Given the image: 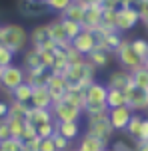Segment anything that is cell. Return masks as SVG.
I'll list each match as a JSON object with an SVG mask.
<instances>
[{
  "mask_svg": "<svg viewBox=\"0 0 148 151\" xmlns=\"http://www.w3.org/2000/svg\"><path fill=\"white\" fill-rule=\"evenodd\" d=\"M2 44L6 46L12 54H22L28 46H30V38H28V30L22 24L16 22H6L2 24Z\"/></svg>",
  "mask_w": 148,
  "mask_h": 151,
  "instance_id": "obj_1",
  "label": "cell"
},
{
  "mask_svg": "<svg viewBox=\"0 0 148 151\" xmlns=\"http://www.w3.org/2000/svg\"><path fill=\"white\" fill-rule=\"evenodd\" d=\"M114 60L118 62V68L126 70V72H134V70L142 68V66L146 64L138 54L134 52L132 42H130L128 36H124V40L120 42V46L114 50Z\"/></svg>",
  "mask_w": 148,
  "mask_h": 151,
  "instance_id": "obj_2",
  "label": "cell"
},
{
  "mask_svg": "<svg viewBox=\"0 0 148 151\" xmlns=\"http://www.w3.org/2000/svg\"><path fill=\"white\" fill-rule=\"evenodd\" d=\"M24 68L22 66H18V64H10L6 68H2V74H0V90L6 91L8 98H10V93L18 88V86H22L24 83Z\"/></svg>",
  "mask_w": 148,
  "mask_h": 151,
  "instance_id": "obj_3",
  "label": "cell"
},
{
  "mask_svg": "<svg viewBox=\"0 0 148 151\" xmlns=\"http://www.w3.org/2000/svg\"><path fill=\"white\" fill-rule=\"evenodd\" d=\"M52 115H54V121H82L84 119V109L66 101V99H60V101H54Z\"/></svg>",
  "mask_w": 148,
  "mask_h": 151,
  "instance_id": "obj_4",
  "label": "cell"
},
{
  "mask_svg": "<svg viewBox=\"0 0 148 151\" xmlns=\"http://www.w3.org/2000/svg\"><path fill=\"white\" fill-rule=\"evenodd\" d=\"M140 24V14L136 6H122L116 10V30L122 34H128L130 30H134Z\"/></svg>",
  "mask_w": 148,
  "mask_h": 151,
  "instance_id": "obj_5",
  "label": "cell"
},
{
  "mask_svg": "<svg viewBox=\"0 0 148 151\" xmlns=\"http://www.w3.org/2000/svg\"><path fill=\"white\" fill-rule=\"evenodd\" d=\"M106 96H108V86L106 82H92L86 88V107H106Z\"/></svg>",
  "mask_w": 148,
  "mask_h": 151,
  "instance_id": "obj_6",
  "label": "cell"
},
{
  "mask_svg": "<svg viewBox=\"0 0 148 151\" xmlns=\"http://www.w3.org/2000/svg\"><path fill=\"white\" fill-rule=\"evenodd\" d=\"M132 115H134V111L128 106H120V107L108 109V121H110V125H112V129L116 133H124V129L128 127Z\"/></svg>",
  "mask_w": 148,
  "mask_h": 151,
  "instance_id": "obj_7",
  "label": "cell"
},
{
  "mask_svg": "<svg viewBox=\"0 0 148 151\" xmlns=\"http://www.w3.org/2000/svg\"><path fill=\"white\" fill-rule=\"evenodd\" d=\"M28 38H30V46L36 48V50H56V44L50 40L46 22L44 24H36V26L28 32Z\"/></svg>",
  "mask_w": 148,
  "mask_h": 151,
  "instance_id": "obj_8",
  "label": "cell"
},
{
  "mask_svg": "<svg viewBox=\"0 0 148 151\" xmlns=\"http://www.w3.org/2000/svg\"><path fill=\"white\" fill-rule=\"evenodd\" d=\"M86 133L102 139L104 143H110V141L114 139V135H116V131L112 129V125H110V121H108V115H106V117H100V119H96V121L86 123Z\"/></svg>",
  "mask_w": 148,
  "mask_h": 151,
  "instance_id": "obj_9",
  "label": "cell"
},
{
  "mask_svg": "<svg viewBox=\"0 0 148 151\" xmlns=\"http://www.w3.org/2000/svg\"><path fill=\"white\" fill-rule=\"evenodd\" d=\"M96 34V40H98V46L104 48V50H108V52L114 54L120 42L124 40V34L118 30H110V28H98V30L94 32Z\"/></svg>",
  "mask_w": 148,
  "mask_h": 151,
  "instance_id": "obj_10",
  "label": "cell"
},
{
  "mask_svg": "<svg viewBox=\"0 0 148 151\" xmlns=\"http://www.w3.org/2000/svg\"><path fill=\"white\" fill-rule=\"evenodd\" d=\"M124 93H126V106L130 107L134 113H142L148 109V91L146 90L130 86Z\"/></svg>",
  "mask_w": 148,
  "mask_h": 151,
  "instance_id": "obj_11",
  "label": "cell"
},
{
  "mask_svg": "<svg viewBox=\"0 0 148 151\" xmlns=\"http://www.w3.org/2000/svg\"><path fill=\"white\" fill-rule=\"evenodd\" d=\"M70 44H72V48H74L76 52H80L82 56H88V54L98 46V40H96V34H94L92 30H86L84 28Z\"/></svg>",
  "mask_w": 148,
  "mask_h": 151,
  "instance_id": "obj_12",
  "label": "cell"
},
{
  "mask_svg": "<svg viewBox=\"0 0 148 151\" xmlns=\"http://www.w3.org/2000/svg\"><path fill=\"white\" fill-rule=\"evenodd\" d=\"M106 86L110 90H122L126 91L130 86H132V72H126L122 68H116L112 70L106 78Z\"/></svg>",
  "mask_w": 148,
  "mask_h": 151,
  "instance_id": "obj_13",
  "label": "cell"
},
{
  "mask_svg": "<svg viewBox=\"0 0 148 151\" xmlns=\"http://www.w3.org/2000/svg\"><path fill=\"white\" fill-rule=\"evenodd\" d=\"M46 88H48V91H50L52 99H54V101H60V99H64L66 91H68V88H70V83L66 82L64 74H52V72H50Z\"/></svg>",
  "mask_w": 148,
  "mask_h": 151,
  "instance_id": "obj_14",
  "label": "cell"
},
{
  "mask_svg": "<svg viewBox=\"0 0 148 151\" xmlns=\"http://www.w3.org/2000/svg\"><path fill=\"white\" fill-rule=\"evenodd\" d=\"M46 28H48V34H50V40H52L56 46L70 44V40H68L66 32H64L62 18H60V16H54L52 20H48V22H46Z\"/></svg>",
  "mask_w": 148,
  "mask_h": 151,
  "instance_id": "obj_15",
  "label": "cell"
},
{
  "mask_svg": "<svg viewBox=\"0 0 148 151\" xmlns=\"http://www.w3.org/2000/svg\"><path fill=\"white\" fill-rule=\"evenodd\" d=\"M54 106V99L50 96L46 86H38L32 90V99H30V107H36V109H52Z\"/></svg>",
  "mask_w": 148,
  "mask_h": 151,
  "instance_id": "obj_16",
  "label": "cell"
},
{
  "mask_svg": "<svg viewBox=\"0 0 148 151\" xmlns=\"http://www.w3.org/2000/svg\"><path fill=\"white\" fill-rule=\"evenodd\" d=\"M56 133L76 143L82 135V123L80 121H56Z\"/></svg>",
  "mask_w": 148,
  "mask_h": 151,
  "instance_id": "obj_17",
  "label": "cell"
},
{
  "mask_svg": "<svg viewBox=\"0 0 148 151\" xmlns=\"http://www.w3.org/2000/svg\"><path fill=\"white\" fill-rule=\"evenodd\" d=\"M86 60L100 72V70H104V68H108V66H110V62L114 60V54L108 52V50H104V48H100V46H96L92 52L86 56Z\"/></svg>",
  "mask_w": 148,
  "mask_h": 151,
  "instance_id": "obj_18",
  "label": "cell"
},
{
  "mask_svg": "<svg viewBox=\"0 0 148 151\" xmlns=\"http://www.w3.org/2000/svg\"><path fill=\"white\" fill-rule=\"evenodd\" d=\"M102 14H104L102 6H86L82 26H84L86 30L96 32V30H98V28L102 26Z\"/></svg>",
  "mask_w": 148,
  "mask_h": 151,
  "instance_id": "obj_19",
  "label": "cell"
},
{
  "mask_svg": "<svg viewBox=\"0 0 148 151\" xmlns=\"http://www.w3.org/2000/svg\"><path fill=\"white\" fill-rule=\"evenodd\" d=\"M24 82L30 83L32 88H38V86H46L48 78H50V70L44 68V66H38V68L32 70H24Z\"/></svg>",
  "mask_w": 148,
  "mask_h": 151,
  "instance_id": "obj_20",
  "label": "cell"
},
{
  "mask_svg": "<svg viewBox=\"0 0 148 151\" xmlns=\"http://www.w3.org/2000/svg\"><path fill=\"white\" fill-rule=\"evenodd\" d=\"M76 147L82 151H106L108 149V143H104L102 139H98V137H94V135L84 131L80 135V139L76 141Z\"/></svg>",
  "mask_w": 148,
  "mask_h": 151,
  "instance_id": "obj_21",
  "label": "cell"
},
{
  "mask_svg": "<svg viewBox=\"0 0 148 151\" xmlns=\"http://www.w3.org/2000/svg\"><path fill=\"white\" fill-rule=\"evenodd\" d=\"M26 121L34 125V127H38L42 123H46V121H54V115H52V109H36V107H30V111L26 115Z\"/></svg>",
  "mask_w": 148,
  "mask_h": 151,
  "instance_id": "obj_22",
  "label": "cell"
},
{
  "mask_svg": "<svg viewBox=\"0 0 148 151\" xmlns=\"http://www.w3.org/2000/svg\"><path fill=\"white\" fill-rule=\"evenodd\" d=\"M142 121H144V115L142 113H134L130 123H128V127L124 129V135L128 137V141H138V137H140V129H142Z\"/></svg>",
  "mask_w": 148,
  "mask_h": 151,
  "instance_id": "obj_23",
  "label": "cell"
},
{
  "mask_svg": "<svg viewBox=\"0 0 148 151\" xmlns=\"http://www.w3.org/2000/svg\"><path fill=\"white\" fill-rule=\"evenodd\" d=\"M64 99L84 109V106H86V88H80V86H70V88H68V91H66V96H64Z\"/></svg>",
  "mask_w": 148,
  "mask_h": 151,
  "instance_id": "obj_24",
  "label": "cell"
},
{
  "mask_svg": "<svg viewBox=\"0 0 148 151\" xmlns=\"http://www.w3.org/2000/svg\"><path fill=\"white\" fill-rule=\"evenodd\" d=\"M24 70H32V68H38V66H42V62H40V54L36 48H32V46H28L26 50L22 52V64H20Z\"/></svg>",
  "mask_w": 148,
  "mask_h": 151,
  "instance_id": "obj_25",
  "label": "cell"
},
{
  "mask_svg": "<svg viewBox=\"0 0 148 151\" xmlns=\"http://www.w3.org/2000/svg\"><path fill=\"white\" fill-rule=\"evenodd\" d=\"M32 88L30 83H26L24 82L22 86H18L12 93H10V99H14V101H20V104H30V99H32Z\"/></svg>",
  "mask_w": 148,
  "mask_h": 151,
  "instance_id": "obj_26",
  "label": "cell"
},
{
  "mask_svg": "<svg viewBox=\"0 0 148 151\" xmlns=\"http://www.w3.org/2000/svg\"><path fill=\"white\" fill-rule=\"evenodd\" d=\"M84 10L86 8L82 6V4H78L76 0L70 4V8H66L64 10V14L62 18H66V20H72V22H78V24H82V20H84Z\"/></svg>",
  "mask_w": 148,
  "mask_h": 151,
  "instance_id": "obj_27",
  "label": "cell"
},
{
  "mask_svg": "<svg viewBox=\"0 0 148 151\" xmlns=\"http://www.w3.org/2000/svg\"><path fill=\"white\" fill-rule=\"evenodd\" d=\"M44 12H46L44 6L32 4V2H28V0H22V4H20V14L26 16V18H40Z\"/></svg>",
  "mask_w": 148,
  "mask_h": 151,
  "instance_id": "obj_28",
  "label": "cell"
},
{
  "mask_svg": "<svg viewBox=\"0 0 148 151\" xmlns=\"http://www.w3.org/2000/svg\"><path fill=\"white\" fill-rule=\"evenodd\" d=\"M120 106H126V93L122 90H110V88H108L106 107L112 109V107H120Z\"/></svg>",
  "mask_w": 148,
  "mask_h": 151,
  "instance_id": "obj_29",
  "label": "cell"
},
{
  "mask_svg": "<svg viewBox=\"0 0 148 151\" xmlns=\"http://www.w3.org/2000/svg\"><path fill=\"white\" fill-rule=\"evenodd\" d=\"M74 0H46L44 2V8H46V12H52L56 16H62L64 10L66 8H70V4Z\"/></svg>",
  "mask_w": 148,
  "mask_h": 151,
  "instance_id": "obj_30",
  "label": "cell"
},
{
  "mask_svg": "<svg viewBox=\"0 0 148 151\" xmlns=\"http://www.w3.org/2000/svg\"><path fill=\"white\" fill-rule=\"evenodd\" d=\"M30 111V104H20L10 99V109H8V117H18V119H26V115Z\"/></svg>",
  "mask_w": 148,
  "mask_h": 151,
  "instance_id": "obj_31",
  "label": "cell"
},
{
  "mask_svg": "<svg viewBox=\"0 0 148 151\" xmlns=\"http://www.w3.org/2000/svg\"><path fill=\"white\" fill-rule=\"evenodd\" d=\"M132 86H134V88H140V90H146L148 91V70L144 68V66L132 72Z\"/></svg>",
  "mask_w": 148,
  "mask_h": 151,
  "instance_id": "obj_32",
  "label": "cell"
},
{
  "mask_svg": "<svg viewBox=\"0 0 148 151\" xmlns=\"http://www.w3.org/2000/svg\"><path fill=\"white\" fill-rule=\"evenodd\" d=\"M8 121V127H10V133L16 139H22L24 127H26V119H18V117H6Z\"/></svg>",
  "mask_w": 148,
  "mask_h": 151,
  "instance_id": "obj_33",
  "label": "cell"
},
{
  "mask_svg": "<svg viewBox=\"0 0 148 151\" xmlns=\"http://www.w3.org/2000/svg\"><path fill=\"white\" fill-rule=\"evenodd\" d=\"M62 18V16H60ZM62 26H64V32H66V36H68V40H74V38L80 34V32L84 30V26L78 22H72V20H66V18H62Z\"/></svg>",
  "mask_w": 148,
  "mask_h": 151,
  "instance_id": "obj_34",
  "label": "cell"
},
{
  "mask_svg": "<svg viewBox=\"0 0 148 151\" xmlns=\"http://www.w3.org/2000/svg\"><path fill=\"white\" fill-rule=\"evenodd\" d=\"M130 42H132V48H134V52L140 56L144 62H148V40L146 38H130Z\"/></svg>",
  "mask_w": 148,
  "mask_h": 151,
  "instance_id": "obj_35",
  "label": "cell"
},
{
  "mask_svg": "<svg viewBox=\"0 0 148 151\" xmlns=\"http://www.w3.org/2000/svg\"><path fill=\"white\" fill-rule=\"evenodd\" d=\"M24 141L22 139H16V137H10L6 141H0V151H22Z\"/></svg>",
  "mask_w": 148,
  "mask_h": 151,
  "instance_id": "obj_36",
  "label": "cell"
},
{
  "mask_svg": "<svg viewBox=\"0 0 148 151\" xmlns=\"http://www.w3.org/2000/svg\"><path fill=\"white\" fill-rule=\"evenodd\" d=\"M36 133H38L40 139H44V137H52L56 133V121H46V123H42L36 127Z\"/></svg>",
  "mask_w": 148,
  "mask_h": 151,
  "instance_id": "obj_37",
  "label": "cell"
},
{
  "mask_svg": "<svg viewBox=\"0 0 148 151\" xmlns=\"http://www.w3.org/2000/svg\"><path fill=\"white\" fill-rule=\"evenodd\" d=\"M100 28L116 30V10H104V14H102V26H100Z\"/></svg>",
  "mask_w": 148,
  "mask_h": 151,
  "instance_id": "obj_38",
  "label": "cell"
},
{
  "mask_svg": "<svg viewBox=\"0 0 148 151\" xmlns=\"http://www.w3.org/2000/svg\"><path fill=\"white\" fill-rule=\"evenodd\" d=\"M16 54H12L4 44H0V68H6L10 64H14Z\"/></svg>",
  "mask_w": 148,
  "mask_h": 151,
  "instance_id": "obj_39",
  "label": "cell"
},
{
  "mask_svg": "<svg viewBox=\"0 0 148 151\" xmlns=\"http://www.w3.org/2000/svg\"><path fill=\"white\" fill-rule=\"evenodd\" d=\"M52 139H54L56 151H70L72 147H74V143H72L70 139H66V137L58 135V133H54V135H52Z\"/></svg>",
  "mask_w": 148,
  "mask_h": 151,
  "instance_id": "obj_40",
  "label": "cell"
},
{
  "mask_svg": "<svg viewBox=\"0 0 148 151\" xmlns=\"http://www.w3.org/2000/svg\"><path fill=\"white\" fill-rule=\"evenodd\" d=\"M32 139H38V133H36V127L26 121V127H24V133H22V141L28 143V141H32Z\"/></svg>",
  "mask_w": 148,
  "mask_h": 151,
  "instance_id": "obj_41",
  "label": "cell"
},
{
  "mask_svg": "<svg viewBox=\"0 0 148 151\" xmlns=\"http://www.w3.org/2000/svg\"><path fill=\"white\" fill-rule=\"evenodd\" d=\"M38 151H56L54 139H52V137H44V139H40V143H38Z\"/></svg>",
  "mask_w": 148,
  "mask_h": 151,
  "instance_id": "obj_42",
  "label": "cell"
},
{
  "mask_svg": "<svg viewBox=\"0 0 148 151\" xmlns=\"http://www.w3.org/2000/svg\"><path fill=\"white\" fill-rule=\"evenodd\" d=\"M10 137H12V133H10V127H8V121L0 119V141H6Z\"/></svg>",
  "mask_w": 148,
  "mask_h": 151,
  "instance_id": "obj_43",
  "label": "cell"
},
{
  "mask_svg": "<svg viewBox=\"0 0 148 151\" xmlns=\"http://www.w3.org/2000/svg\"><path fill=\"white\" fill-rule=\"evenodd\" d=\"M122 6V0H102V10H118Z\"/></svg>",
  "mask_w": 148,
  "mask_h": 151,
  "instance_id": "obj_44",
  "label": "cell"
},
{
  "mask_svg": "<svg viewBox=\"0 0 148 151\" xmlns=\"http://www.w3.org/2000/svg\"><path fill=\"white\" fill-rule=\"evenodd\" d=\"M8 109H10V99H0V119L8 117Z\"/></svg>",
  "mask_w": 148,
  "mask_h": 151,
  "instance_id": "obj_45",
  "label": "cell"
},
{
  "mask_svg": "<svg viewBox=\"0 0 148 151\" xmlns=\"http://www.w3.org/2000/svg\"><path fill=\"white\" fill-rule=\"evenodd\" d=\"M138 141H148V115H144V121H142V129H140V137Z\"/></svg>",
  "mask_w": 148,
  "mask_h": 151,
  "instance_id": "obj_46",
  "label": "cell"
},
{
  "mask_svg": "<svg viewBox=\"0 0 148 151\" xmlns=\"http://www.w3.org/2000/svg\"><path fill=\"white\" fill-rule=\"evenodd\" d=\"M78 4H82V6H102V0H76Z\"/></svg>",
  "mask_w": 148,
  "mask_h": 151,
  "instance_id": "obj_47",
  "label": "cell"
},
{
  "mask_svg": "<svg viewBox=\"0 0 148 151\" xmlns=\"http://www.w3.org/2000/svg\"><path fill=\"white\" fill-rule=\"evenodd\" d=\"M138 2H140V0H122V6H136ZM122 6H120V8H122Z\"/></svg>",
  "mask_w": 148,
  "mask_h": 151,
  "instance_id": "obj_48",
  "label": "cell"
},
{
  "mask_svg": "<svg viewBox=\"0 0 148 151\" xmlns=\"http://www.w3.org/2000/svg\"><path fill=\"white\" fill-rule=\"evenodd\" d=\"M28 2H32V4H40V6H44V2H46V0H28Z\"/></svg>",
  "mask_w": 148,
  "mask_h": 151,
  "instance_id": "obj_49",
  "label": "cell"
},
{
  "mask_svg": "<svg viewBox=\"0 0 148 151\" xmlns=\"http://www.w3.org/2000/svg\"><path fill=\"white\" fill-rule=\"evenodd\" d=\"M0 44H2V24H0Z\"/></svg>",
  "mask_w": 148,
  "mask_h": 151,
  "instance_id": "obj_50",
  "label": "cell"
},
{
  "mask_svg": "<svg viewBox=\"0 0 148 151\" xmlns=\"http://www.w3.org/2000/svg\"><path fill=\"white\" fill-rule=\"evenodd\" d=\"M22 151H32V149H30V147H26V145H24V147H22Z\"/></svg>",
  "mask_w": 148,
  "mask_h": 151,
  "instance_id": "obj_51",
  "label": "cell"
},
{
  "mask_svg": "<svg viewBox=\"0 0 148 151\" xmlns=\"http://www.w3.org/2000/svg\"><path fill=\"white\" fill-rule=\"evenodd\" d=\"M70 151H82V149H78L76 145H74V147H72V149H70Z\"/></svg>",
  "mask_w": 148,
  "mask_h": 151,
  "instance_id": "obj_52",
  "label": "cell"
},
{
  "mask_svg": "<svg viewBox=\"0 0 148 151\" xmlns=\"http://www.w3.org/2000/svg\"><path fill=\"white\" fill-rule=\"evenodd\" d=\"M144 68H146V70H148V62H146V64H144Z\"/></svg>",
  "mask_w": 148,
  "mask_h": 151,
  "instance_id": "obj_53",
  "label": "cell"
},
{
  "mask_svg": "<svg viewBox=\"0 0 148 151\" xmlns=\"http://www.w3.org/2000/svg\"><path fill=\"white\" fill-rule=\"evenodd\" d=\"M106 151H114V149H112V147H108V149H106Z\"/></svg>",
  "mask_w": 148,
  "mask_h": 151,
  "instance_id": "obj_54",
  "label": "cell"
},
{
  "mask_svg": "<svg viewBox=\"0 0 148 151\" xmlns=\"http://www.w3.org/2000/svg\"><path fill=\"white\" fill-rule=\"evenodd\" d=\"M0 74H2V68H0Z\"/></svg>",
  "mask_w": 148,
  "mask_h": 151,
  "instance_id": "obj_55",
  "label": "cell"
},
{
  "mask_svg": "<svg viewBox=\"0 0 148 151\" xmlns=\"http://www.w3.org/2000/svg\"><path fill=\"white\" fill-rule=\"evenodd\" d=\"M146 115H148V109H146Z\"/></svg>",
  "mask_w": 148,
  "mask_h": 151,
  "instance_id": "obj_56",
  "label": "cell"
},
{
  "mask_svg": "<svg viewBox=\"0 0 148 151\" xmlns=\"http://www.w3.org/2000/svg\"><path fill=\"white\" fill-rule=\"evenodd\" d=\"M0 99H2V98H0Z\"/></svg>",
  "mask_w": 148,
  "mask_h": 151,
  "instance_id": "obj_57",
  "label": "cell"
}]
</instances>
